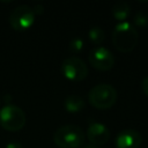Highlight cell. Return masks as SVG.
Masks as SVG:
<instances>
[{
  "instance_id": "obj_1",
  "label": "cell",
  "mask_w": 148,
  "mask_h": 148,
  "mask_svg": "<svg viewBox=\"0 0 148 148\" xmlns=\"http://www.w3.org/2000/svg\"><path fill=\"white\" fill-rule=\"evenodd\" d=\"M139 42V34L134 25L127 21L119 22L112 31V43L120 52H131Z\"/></svg>"
},
{
  "instance_id": "obj_2",
  "label": "cell",
  "mask_w": 148,
  "mask_h": 148,
  "mask_svg": "<svg viewBox=\"0 0 148 148\" xmlns=\"http://www.w3.org/2000/svg\"><path fill=\"white\" fill-rule=\"evenodd\" d=\"M84 140L83 130L72 124L60 126L53 134V141L60 148H80L83 146Z\"/></svg>"
},
{
  "instance_id": "obj_3",
  "label": "cell",
  "mask_w": 148,
  "mask_h": 148,
  "mask_svg": "<svg viewBox=\"0 0 148 148\" xmlns=\"http://www.w3.org/2000/svg\"><path fill=\"white\" fill-rule=\"evenodd\" d=\"M88 101L96 109H109L117 102V90L109 83H98L89 90Z\"/></svg>"
},
{
  "instance_id": "obj_4",
  "label": "cell",
  "mask_w": 148,
  "mask_h": 148,
  "mask_svg": "<svg viewBox=\"0 0 148 148\" xmlns=\"http://www.w3.org/2000/svg\"><path fill=\"white\" fill-rule=\"evenodd\" d=\"M24 111L14 104H6L0 109V125L9 132H17L25 125Z\"/></svg>"
},
{
  "instance_id": "obj_5",
  "label": "cell",
  "mask_w": 148,
  "mask_h": 148,
  "mask_svg": "<svg viewBox=\"0 0 148 148\" xmlns=\"http://www.w3.org/2000/svg\"><path fill=\"white\" fill-rule=\"evenodd\" d=\"M35 22V13L32 7L28 5H20L15 7L9 14V24L16 31L29 29Z\"/></svg>"
},
{
  "instance_id": "obj_6",
  "label": "cell",
  "mask_w": 148,
  "mask_h": 148,
  "mask_svg": "<svg viewBox=\"0 0 148 148\" xmlns=\"http://www.w3.org/2000/svg\"><path fill=\"white\" fill-rule=\"evenodd\" d=\"M61 72L66 79L77 82L87 77L88 66L81 58L76 56H72V57H67L66 59H64L61 64Z\"/></svg>"
},
{
  "instance_id": "obj_7",
  "label": "cell",
  "mask_w": 148,
  "mask_h": 148,
  "mask_svg": "<svg viewBox=\"0 0 148 148\" xmlns=\"http://www.w3.org/2000/svg\"><path fill=\"white\" fill-rule=\"evenodd\" d=\"M89 64L98 71H109L114 66V57L112 52L104 46H95L88 56Z\"/></svg>"
},
{
  "instance_id": "obj_8",
  "label": "cell",
  "mask_w": 148,
  "mask_h": 148,
  "mask_svg": "<svg viewBox=\"0 0 148 148\" xmlns=\"http://www.w3.org/2000/svg\"><path fill=\"white\" fill-rule=\"evenodd\" d=\"M87 138L91 145L102 146L106 143L110 139V131L109 128L98 121H91L87 128Z\"/></svg>"
},
{
  "instance_id": "obj_9",
  "label": "cell",
  "mask_w": 148,
  "mask_h": 148,
  "mask_svg": "<svg viewBox=\"0 0 148 148\" xmlns=\"http://www.w3.org/2000/svg\"><path fill=\"white\" fill-rule=\"evenodd\" d=\"M141 142V134L133 128H125L120 131L114 140L117 148H139Z\"/></svg>"
},
{
  "instance_id": "obj_10",
  "label": "cell",
  "mask_w": 148,
  "mask_h": 148,
  "mask_svg": "<svg viewBox=\"0 0 148 148\" xmlns=\"http://www.w3.org/2000/svg\"><path fill=\"white\" fill-rule=\"evenodd\" d=\"M64 105H65V109L69 113H77V112H81L84 109L86 102L83 101V98L80 95L71 94L65 98Z\"/></svg>"
},
{
  "instance_id": "obj_11",
  "label": "cell",
  "mask_w": 148,
  "mask_h": 148,
  "mask_svg": "<svg viewBox=\"0 0 148 148\" xmlns=\"http://www.w3.org/2000/svg\"><path fill=\"white\" fill-rule=\"evenodd\" d=\"M112 16L120 21V22H124L126 21V18L128 17L130 13H131V6L127 1H124V0H119V1H116L112 6Z\"/></svg>"
},
{
  "instance_id": "obj_12",
  "label": "cell",
  "mask_w": 148,
  "mask_h": 148,
  "mask_svg": "<svg viewBox=\"0 0 148 148\" xmlns=\"http://www.w3.org/2000/svg\"><path fill=\"white\" fill-rule=\"evenodd\" d=\"M88 37L92 44L99 46V44H102L105 39V32L101 27H92L88 31Z\"/></svg>"
},
{
  "instance_id": "obj_13",
  "label": "cell",
  "mask_w": 148,
  "mask_h": 148,
  "mask_svg": "<svg viewBox=\"0 0 148 148\" xmlns=\"http://www.w3.org/2000/svg\"><path fill=\"white\" fill-rule=\"evenodd\" d=\"M133 23L138 28H146L148 25V12L147 10H138L134 14Z\"/></svg>"
},
{
  "instance_id": "obj_14",
  "label": "cell",
  "mask_w": 148,
  "mask_h": 148,
  "mask_svg": "<svg viewBox=\"0 0 148 148\" xmlns=\"http://www.w3.org/2000/svg\"><path fill=\"white\" fill-rule=\"evenodd\" d=\"M68 47L71 50V52L73 53H80L83 47H84V42L81 37H74L69 40V44H68Z\"/></svg>"
},
{
  "instance_id": "obj_15",
  "label": "cell",
  "mask_w": 148,
  "mask_h": 148,
  "mask_svg": "<svg viewBox=\"0 0 148 148\" xmlns=\"http://www.w3.org/2000/svg\"><path fill=\"white\" fill-rule=\"evenodd\" d=\"M141 89H142V91L148 96V75L141 81Z\"/></svg>"
},
{
  "instance_id": "obj_16",
  "label": "cell",
  "mask_w": 148,
  "mask_h": 148,
  "mask_svg": "<svg viewBox=\"0 0 148 148\" xmlns=\"http://www.w3.org/2000/svg\"><path fill=\"white\" fill-rule=\"evenodd\" d=\"M32 10H34L35 15H40L43 13V10H44V7H43L42 3H37V5H35L32 7Z\"/></svg>"
},
{
  "instance_id": "obj_17",
  "label": "cell",
  "mask_w": 148,
  "mask_h": 148,
  "mask_svg": "<svg viewBox=\"0 0 148 148\" xmlns=\"http://www.w3.org/2000/svg\"><path fill=\"white\" fill-rule=\"evenodd\" d=\"M5 148H23V146L20 143V142H16V141H10L6 145Z\"/></svg>"
},
{
  "instance_id": "obj_18",
  "label": "cell",
  "mask_w": 148,
  "mask_h": 148,
  "mask_svg": "<svg viewBox=\"0 0 148 148\" xmlns=\"http://www.w3.org/2000/svg\"><path fill=\"white\" fill-rule=\"evenodd\" d=\"M80 148H101V147L95 146V145H91V143H87V145H83V146L80 147Z\"/></svg>"
},
{
  "instance_id": "obj_19",
  "label": "cell",
  "mask_w": 148,
  "mask_h": 148,
  "mask_svg": "<svg viewBox=\"0 0 148 148\" xmlns=\"http://www.w3.org/2000/svg\"><path fill=\"white\" fill-rule=\"evenodd\" d=\"M3 99H5L6 104H10L9 102L12 101V96H10V95H5V96H3Z\"/></svg>"
}]
</instances>
